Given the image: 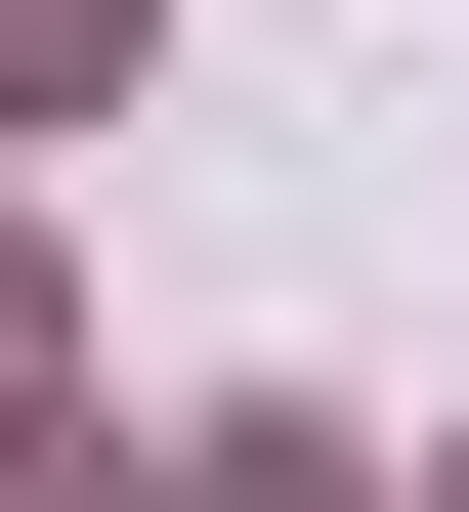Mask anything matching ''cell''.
<instances>
[{
  "mask_svg": "<svg viewBox=\"0 0 469 512\" xmlns=\"http://www.w3.org/2000/svg\"><path fill=\"white\" fill-rule=\"evenodd\" d=\"M171 512H342V427H171Z\"/></svg>",
  "mask_w": 469,
  "mask_h": 512,
  "instance_id": "cell-1",
  "label": "cell"
}]
</instances>
